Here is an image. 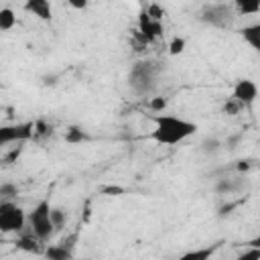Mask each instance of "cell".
<instances>
[{
    "instance_id": "obj_1",
    "label": "cell",
    "mask_w": 260,
    "mask_h": 260,
    "mask_svg": "<svg viewBox=\"0 0 260 260\" xmlns=\"http://www.w3.org/2000/svg\"><path fill=\"white\" fill-rule=\"evenodd\" d=\"M152 120H154V128L150 132V138L156 144L175 146V144L185 142L187 138H191L197 132V124L191 122V120H185L181 116L156 114Z\"/></svg>"
},
{
    "instance_id": "obj_2",
    "label": "cell",
    "mask_w": 260,
    "mask_h": 260,
    "mask_svg": "<svg viewBox=\"0 0 260 260\" xmlns=\"http://www.w3.org/2000/svg\"><path fill=\"white\" fill-rule=\"evenodd\" d=\"M158 65L154 61H136L130 67L128 73V85L132 87L134 93L138 95H150L156 89V79H158Z\"/></svg>"
},
{
    "instance_id": "obj_3",
    "label": "cell",
    "mask_w": 260,
    "mask_h": 260,
    "mask_svg": "<svg viewBox=\"0 0 260 260\" xmlns=\"http://www.w3.org/2000/svg\"><path fill=\"white\" fill-rule=\"evenodd\" d=\"M238 12L234 8V2H211L205 4L199 12V20L213 28H232Z\"/></svg>"
},
{
    "instance_id": "obj_4",
    "label": "cell",
    "mask_w": 260,
    "mask_h": 260,
    "mask_svg": "<svg viewBox=\"0 0 260 260\" xmlns=\"http://www.w3.org/2000/svg\"><path fill=\"white\" fill-rule=\"evenodd\" d=\"M51 209L53 205L49 203V199H41L32 211L28 213V225H30V232L41 240V242H47L53 238V234L57 232L55 225H53V219H51Z\"/></svg>"
},
{
    "instance_id": "obj_5",
    "label": "cell",
    "mask_w": 260,
    "mask_h": 260,
    "mask_svg": "<svg viewBox=\"0 0 260 260\" xmlns=\"http://www.w3.org/2000/svg\"><path fill=\"white\" fill-rule=\"evenodd\" d=\"M28 215L24 209L12 201H0V232L2 234H22Z\"/></svg>"
},
{
    "instance_id": "obj_6",
    "label": "cell",
    "mask_w": 260,
    "mask_h": 260,
    "mask_svg": "<svg viewBox=\"0 0 260 260\" xmlns=\"http://www.w3.org/2000/svg\"><path fill=\"white\" fill-rule=\"evenodd\" d=\"M35 140V122H16L6 124L0 128V146L6 148L8 144H22Z\"/></svg>"
},
{
    "instance_id": "obj_7",
    "label": "cell",
    "mask_w": 260,
    "mask_h": 260,
    "mask_svg": "<svg viewBox=\"0 0 260 260\" xmlns=\"http://www.w3.org/2000/svg\"><path fill=\"white\" fill-rule=\"evenodd\" d=\"M232 98H234L242 108H250V106L256 102V98H258V85H256L252 79L242 77V79H238V81L234 83V87H232Z\"/></svg>"
},
{
    "instance_id": "obj_8",
    "label": "cell",
    "mask_w": 260,
    "mask_h": 260,
    "mask_svg": "<svg viewBox=\"0 0 260 260\" xmlns=\"http://www.w3.org/2000/svg\"><path fill=\"white\" fill-rule=\"evenodd\" d=\"M136 32L144 41V45H148V43H152L154 39H158L162 35V22L150 18V14L146 10H142L140 16H138V30Z\"/></svg>"
},
{
    "instance_id": "obj_9",
    "label": "cell",
    "mask_w": 260,
    "mask_h": 260,
    "mask_svg": "<svg viewBox=\"0 0 260 260\" xmlns=\"http://www.w3.org/2000/svg\"><path fill=\"white\" fill-rule=\"evenodd\" d=\"M223 242H213V244H207V246H201V248H193L185 254H181L177 260H211L217 250L221 248Z\"/></svg>"
},
{
    "instance_id": "obj_10",
    "label": "cell",
    "mask_w": 260,
    "mask_h": 260,
    "mask_svg": "<svg viewBox=\"0 0 260 260\" xmlns=\"http://www.w3.org/2000/svg\"><path fill=\"white\" fill-rule=\"evenodd\" d=\"M14 246L22 252H28V254H45V248H43V242L30 232V234H20L14 242Z\"/></svg>"
},
{
    "instance_id": "obj_11",
    "label": "cell",
    "mask_w": 260,
    "mask_h": 260,
    "mask_svg": "<svg viewBox=\"0 0 260 260\" xmlns=\"http://www.w3.org/2000/svg\"><path fill=\"white\" fill-rule=\"evenodd\" d=\"M240 37L244 39V43H246L252 51L260 53V20L242 26V28H240Z\"/></svg>"
},
{
    "instance_id": "obj_12",
    "label": "cell",
    "mask_w": 260,
    "mask_h": 260,
    "mask_svg": "<svg viewBox=\"0 0 260 260\" xmlns=\"http://www.w3.org/2000/svg\"><path fill=\"white\" fill-rule=\"evenodd\" d=\"M244 189V179L242 177H236V179H219L215 185H213V191L217 195H234V193H240Z\"/></svg>"
},
{
    "instance_id": "obj_13",
    "label": "cell",
    "mask_w": 260,
    "mask_h": 260,
    "mask_svg": "<svg viewBox=\"0 0 260 260\" xmlns=\"http://www.w3.org/2000/svg\"><path fill=\"white\" fill-rule=\"evenodd\" d=\"M26 12H32L35 16H39L41 20H51L53 18V6L47 0H28L24 4Z\"/></svg>"
},
{
    "instance_id": "obj_14",
    "label": "cell",
    "mask_w": 260,
    "mask_h": 260,
    "mask_svg": "<svg viewBox=\"0 0 260 260\" xmlns=\"http://www.w3.org/2000/svg\"><path fill=\"white\" fill-rule=\"evenodd\" d=\"M47 260H73V250L65 248L61 242L59 244H51L45 248V254H43Z\"/></svg>"
},
{
    "instance_id": "obj_15",
    "label": "cell",
    "mask_w": 260,
    "mask_h": 260,
    "mask_svg": "<svg viewBox=\"0 0 260 260\" xmlns=\"http://www.w3.org/2000/svg\"><path fill=\"white\" fill-rule=\"evenodd\" d=\"M63 138H65L67 144H81V142H89L91 140L87 130H83L81 126H69L65 130V134H63Z\"/></svg>"
},
{
    "instance_id": "obj_16",
    "label": "cell",
    "mask_w": 260,
    "mask_h": 260,
    "mask_svg": "<svg viewBox=\"0 0 260 260\" xmlns=\"http://www.w3.org/2000/svg\"><path fill=\"white\" fill-rule=\"evenodd\" d=\"M234 8H236L238 16L256 14V12H260V0H238V2H234Z\"/></svg>"
},
{
    "instance_id": "obj_17",
    "label": "cell",
    "mask_w": 260,
    "mask_h": 260,
    "mask_svg": "<svg viewBox=\"0 0 260 260\" xmlns=\"http://www.w3.org/2000/svg\"><path fill=\"white\" fill-rule=\"evenodd\" d=\"M14 24H16V14H14V10L8 8V6L0 8V30L6 32V30H10Z\"/></svg>"
},
{
    "instance_id": "obj_18",
    "label": "cell",
    "mask_w": 260,
    "mask_h": 260,
    "mask_svg": "<svg viewBox=\"0 0 260 260\" xmlns=\"http://www.w3.org/2000/svg\"><path fill=\"white\" fill-rule=\"evenodd\" d=\"M221 140L219 138H215V136H207L203 142H201V152L203 154H207V156H211V154H217L219 150H221Z\"/></svg>"
},
{
    "instance_id": "obj_19",
    "label": "cell",
    "mask_w": 260,
    "mask_h": 260,
    "mask_svg": "<svg viewBox=\"0 0 260 260\" xmlns=\"http://www.w3.org/2000/svg\"><path fill=\"white\" fill-rule=\"evenodd\" d=\"M51 219H53L55 230L59 232V230H63V225L67 223V211H65L63 207H53V209H51Z\"/></svg>"
},
{
    "instance_id": "obj_20",
    "label": "cell",
    "mask_w": 260,
    "mask_h": 260,
    "mask_svg": "<svg viewBox=\"0 0 260 260\" xmlns=\"http://www.w3.org/2000/svg\"><path fill=\"white\" fill-rule=\"evenodd\" d=\"M185 47H187V41L183 37H173L171 43H169V55L177 57V55H181L185 51Z\"/></svg>"
},
{
    "instance_id": "obj_21",
    "label": "cell",
    "mask_w": 260,
    "mask_h": 260,
    "mask_svg": "<svg viewBox=\"0 0 260 260\" xmlns=\"http://www.w3.org/2000/svg\"><path fill=\"white\" fill-rule=\"evenodd\" d=\"M244 108L234 100V98H228L225 102H223V108H221V112L225 114V116H236V114H240Z\"/></svg>"
},
{
    "instance_id": "obj_22",
    "label": "cell",
    "mask_w": 260,
    "mask_h": 260,
    "mask_svg": "<svg viewBox=\"0 0 260 260\" xmlns=\"http://www.w3.org/2000/svg\"><path fill=\"white\" fill-rule=\"evenodd\" d=\"M47 136H51V126H47L45 120H37L35 122V140H41Z\"/></svg>"
},
{
    "instance_id": "obj_23",
    "label": "cell",
    "mask_w": 260,
    "mask_h": 260,
    "mask_svg": "<svg viewBox=\"0 0 260 260\" xmlns=\"http://www.w3.org/2000/svg\"><path fill=\"white\" fill-rule=\"evenodd\" d=\"M16 193H18L16 185H12V183H2L0 185V197H2V201H10V197L16 195Z\"/></svg>"
},
{
    "instance_id": "obj_24",
    "label": "cell",
    "mask_w": 260,
    "mask_h": 260,
    "mask_svg": "<svg viewBox=\"0 0 260 260\" xmlns=\"http://www.w3.org/2000/svg\"><path fill=\"white\" fill-rule=\"evenodd\" d=\"M236 260H260V250H256V248H246L242 254H238L236 256Z\"/></svg>"
},
{
    "instance_id": "obj_25",
    "label": "cell",
    "mask_w": 260,
    "mask_h": 260,
    "mask_svg": "<svg viewBox=\"0 0 260 260\" xmlns=\"http://www.w3.org/2000/svg\"><path fill=\"white\" fill-rule=\"evenodd\" d=\"M148 106H150V110H152V112L162 114V110L167 108V100H165V98H152V100L148 102Z\"/></svg>"
},
{
    "instance_id": "obj_26",
    "label": "cell",
    "mask_w": 260,
    "mask_h": 260,
    "mask_svg": "<svg viewBox=\"0 0 260 260\" xmlns=\"http://www.w3.org/2000/svg\"><path fill=\"white\" fill-rule=\"evenodd\" d=\"M240 140H242V134H232V136H228L225 138V148H230V150H234V148H238V144H240Z\"/></svg>"
},
{
    "instance_id": "obj_27",
    "label": "cell",
    "mask_w": 260,
    "mask_h": 260,
    "mask_svg": "<svg viewBox=\"0 0 260 260\" xmlns=\"http://www.w3.org/2000/svg\"><path fill=\"white\" fill-rule=\"evenodd\" d=\"M246 244H248L250 248H256V250H260V234H258V236H254L252 240H248Z\"/></svg>"
},
{
    "instance_id": "obj_28",
    "label": "cell",
    "mask_w": 260,
    "mask_h": 260,
    "mask_svg": "<svg viewBox=\"0 0 260 260\" xmlns=\"http://www.w3.org/2000/svg\"><path fill=\"white\" fill-rule=\"evenodd\" d=\"M69 4H71L73 8H85V6H87L85 2H69Z\"/></svg>"
}]
</instances>
